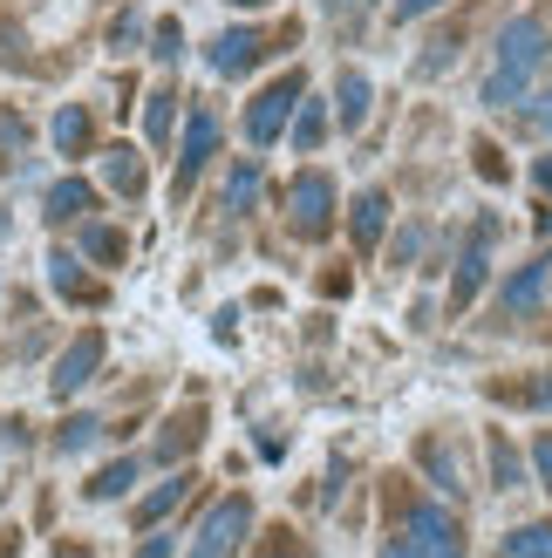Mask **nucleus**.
I'll use <instances>...</instances> for the list:
<instances>
[{
    "instance_id": "nucleus-9",
    "label": "nucleus",
    "mask_w": 552,
    "mask_h": 558,
    "mask_svg": "<svg viewBox=\"0 0 552 558\" xmlns=\"http://www.w3.org/2000/svg\"><path fill=\"white\" fill-rule=\"evenodd\" d=\"M260 54H266L260 27H226V35L212 41V69L218 75H245V69H260Z\"/></svg>"
},
{
    "instance_id": "nucleus-34",
    "label": "nucleus",
    "mask_w": 552,
    "mask_h": 558,
    "mask_svg": "<svg viewBox=\"0 0 552 558\" xmlns=\"http://www.w3.org/2000/svg\"><path fill=\"white\" fill-rule=\"evenodd\" d=\"M430 8H444V0H396V21H417V14H430Z\"/></svg>"
},
{
    "instance_id": "nucleus-6",
    "label": "nucleus",
    "mask_w": 552,
    "mask_h": 558,
    "mask_svg": "<svg viewBox=\"0 0 552 558\" xmlns=\"http://www.w3.org/2000/svg\"><path fill=\"white\" fill-rule=\"evenodd\" d=\"M491 239H499V218H478L471 239H464V253H457V279H451V306H457V314L478 300L484 272H491Z\"/></svg>"
},
{
    "instance_id": "nucleus-31",
    "label": "nucleus",
    "mask_w": 552,
    "mask_h": 558,
    "mask_svg": "<svg viewBox=\"0 0 552 558\" xmlns=\"http://www.w3.org/2000/svg\"><path fill=\"white\" fill-rule=\"evenodd\" d=\"M471 157H478V171H484L491 184H505V178H512V171H505V157H499V150H491V144H478Z\"/></svg>"
},
{
    "instance_id": "nucleus-12",
    "label": "nucleus",
    "mask_w": 552,
    "mask_h": 558,
    "mask_svg": "<svg viewBox=\"0 0 552 558\" xmlns=\"http://www.w3.org/2000/svg\"><path fill=\"white\" fill-rule=\"evenodd\" d=\"M417 463L430 470V484L444 490V497H464V463H457V450H451L444 436H423L417 442Z\"/></svg>"
},
{
    "instance_id": "nucleus-10",
    "label": "nucleus",
    "mask_w": 552,
    "mask_h": 558,
    "mask_svg": "<svg viewBox=\"0 0 552 558\" xmlns=\"http://www.w3.org/2000/svg\"><path fill=\"white\" fill-rule=\"evenodd\" d=\"M48 287L62 293V300H75V306H103V279L82 272L75 253H48Z\"/></svg>"
},
{
    "instance_id": "nucleus-28",
    "label": "nucleus",
    "mask_w": 552,
    "mask_h": 558,
    "mask_svg": "<svg viewBox=\"0 0 552 558\" xmlns=\"http://www.w3.org/2000/svg\"><path fill=\"white\" fill-rule=\"evenodd\" d=\"M226 198H232L239 211H245V205H253V198H260V163H253V157H245V163H239V171H232V184H226Z\"/></svg>"
},
{
    "instance_id": "nucleus-27",
    "label": "nucleus",
    "mask_w": 552,
    "mask_h": 558,
    "mask_svg": "<svg viewBox=\"0 0 552 558\" xmlns=\"http://www.w3.org/2000/svg\"><path fill=\"white\" fill-rule=\"evenodd\" d=\"M491 477H499V490H518V457L499 429H491Z\"/></svg>"
},
{
    "instance_id": "nucleus-1",
    "label": "nucleus",
    "mask_w": 552,
    "mask_h": 558,
    "mask_svg": "<svg viewBox=\"0 0 552 558\" xmlns=\"http://www.w3.org/2000/svg\"><path fill=\"white\" fill-rule=\"evenodd\" d=\"M545 62H552V27H545V14H518L505 35H499V62H491V75H484V102L491 109L526 102L532 96V75Z\"/></svg>"
},
{
    "instance_id": "nucleus-3",
    "label": "nucleus",
    "mask_w": 552,
    "mask_h": 558,
    "mask_svg": "<svg viewBox=\"0 0 552 558\" xmlns=\"http://www.w3.org/2000/svg\"><path fill=\"white\" fill-rule=\"evenodd\" d=\"M300 96H308V75H300V69H287L280 82H266V89L253 96V109H245V136H253V144L266 150L273 136L287 130V117L300 109Z\"/></svg>"
},
{
    "instance_id": "nucleus-35",
    "label": "nucleus",
    "mask_w": 552,
    "mask_h": 558,
    "mask_svg": "<svg viewBox=\"0 0 552 558\" xmlns=\"http://www.w3.org/2000/svg\"><path fill=\"white\" fill-rule=\"evenodd\" d=\"M136 558H171V538H144V551Z\"/></svg>"
},
{
    "instance_id": "nucleus-36",
    "label": "nucleus",
    "mask_w": 552,
    "mask_h": 558,
    "mask_svg": "<svg viewBox=\"0 0 552 558\" xmlns=\"http://www.w3.org/2000/svg\"><path fill=\"white\" fill-rule=\"evenodd\" d=\"M532 178H539V191H545V198H552V157L539 163V171H532Z\"/></svg>"
},
{
    "instance_id": "nucleus-20",
    "label": "nucleus",
    "mask_w": 552,
    "mask_h": 558,
    "mask_svg": "<svg viewBox=\"0 0 552 558\" xmlns=\"http://www.w3.org/2000/svg\"><path fill=\"white\" fill-rule=\"evenodd\" d=\"M539 293H545V266H526V272H518L512 287H505V314H512V320H518V314H532Z\"/></svg>"
},
{
    "instance_id": "nucleus-18",
    "label": "nucleus",
    "mask_w": 552,
    "mask_h": 558,
    "mask_svg": "<svg viewBox=\"0 0 552 558\" xmlns=\"http://www.w3.org/2000/svg\"><path fill=\"white\" fill-rule=\"evenodd\" d=\"M130 484H136V457H117V463H103V470H96V477L82 484V490H89L96 505H109V497H123Z\"/></svg>"
},
{
    "instance_id": "nucleus-38",
    "label": "nucleus",
    "mask_w": 552,
    "mask_h": 558,
    "mask_svg": "<svg viewBox=\"0 0 552 558\" xmlns=\"http://www.w3.org/2000/svg\"><path fill=\"white\" fill-rule=\"evenodd\" d=\"M382 558H409V551H403V545H396V538H389V545H382Z\"/></svg>"
},
{
    "instance_id": "nucleus-29",
    "label": "nucleus",
    "mask_w": 552,
    "mask_h": 558,
    "mask_svg": "<svg viewBox=\"0 0 552 558\" xmlns=\"http://www.w3.org/2000/svg\"><path fill=\"white\" fill-rule=\"evenodd\" d=\"M151 41H157V48H151V54H157V62H178V54H184V48H178V41H184V27H178L171 14H164V21H157V35H151Z\"/></svg>"
},
{
    "instance_id": "nucleus-40",
    "label": "nucleus",
    "mask_w": 552,
    "mask_h": 558,
    "mask_svg": "<svg viewBox=\"0 0 552 558\" xmlns=\"http://www.w3.org/2000/svg\"><path fill=\"white\" fill-rule=\"evenodd\" d=\"M0 232H8V205H0Z\"/></svg>"
},
{
    "instance_id": "nucleus-16",
    "label": "nucleus",
    "mask_w": 552,
    "mask_h": 558,
    "mask_svg": "<svg viewBox=\"0 0 552 558\" xmlns=\"http://www.w3.org/2000/svg\"><path fill=\"white\" fill-rule=\"evenodd\" d=\"M103 178L117 198H144L151 178H144V157H130V150H103Z\"/></svg>"
},
{
    "instance_id": "nucleus-14",
    "label": "nucleus",
    "mask_w": 552,
    "mask_h": 558,
    "mask_svg": "<svg viewBox=\"0 0 552 558\" xmlns=\"http://www.w3.org/2000/svg\"><path fill=\"white\" fill-rule=\"evenodd\" d=\"M96 211V191L82 184V178H62V184H48V226H69V218H89Z\"/></svg>"
},
{
    "instance_id": "nucleus-17",
    "label": "nucleus",
    "mask_w": 552,
    "mask_h": 558,
    "mask_svg": "<svg viewBox=\"0 0 552 558\" xmlns=\"http://www.w3.org/2000/svg\"><path fill=\"white\" fill-rule=\"evenodd\" d=\"M89 136H96V123H89V109H82V102H69L62 117H55V150H62V157H82V150H89Z\"/></svg>"
},
{
    "instance_id": "nucleus-33",
    "label": "nucleus",
    "mask_w": 552,
    "mask_h": 558,
    "mask_svg": "<svg viewBox=\"0 0 552 558\" xmlns=\"http://www.w3.org/2000/svg\"><path fill=\"white\" fill-rule=\"evenodd\" d=\"M526 123L552 136V75H545V89H539V109H532V117H526Z\"/></svg>"
},
{
    "instance_id": "nucleus-7",
    "label": "nucleus",
    "mask_w": 552,
    "mask_h": 558,
    "mask_svg": "<svg viewBox=\"0 0 552 558\" xmlns=\"http://www.w3.org/2000/svg\"><path fill=\"white\" fill-rule=\"evenodd\" d=\"M96 368H103V333L89 327V333H75V341L62 348V361H55V375H48V396L69 402L82 381H96Z\"/></svg>"
},
{
    "instance_id": "nucleus-11",
    "label": "nucleus",
    "mask_w": 552,
    "mask_h": 558,
    "mask_svg": "<svg viewBox=\"0 0 552 558\" xmlns=\"http://www.w3.org/2000/svg\"><path fill=\"white\" fill-rule=\"evenodd\" d=\"M205 442V409L191 402V409H178L171 423H164V436H157V463H178V457H191Z\"/></svg>"
},
{
    "instance_id": "nucleus-19",
    "label": "nucleus",
    "mask_w": 552,
    "mask_h": 558,
    "mask_svg": "<svg viewBox=\"0 0 552 558\" xmlns=\"http://www.w3.org/2000/svg\"><path fill=\"white\" fill-rule=\"evenodd\" d=\"M335 102H341V123L355 130L369 117V75L362 69H341V82H335Z\"/></svg>"
},
{
    "instance_id": "nucleus-39",
    "label": "nucleus",
    "mask_w": 552,
    "mask_h": 558,
    "mask_svg": "<svg viewBox=\"0 0 552 558\" xmlns=\"http://www.w3.org/2000/svg\"><path fill=\"white\" fill-rule=\"evenodd\" d=\"M232 8H266V0H232Z\"/></svg>"
},
{
    "instance_id": "nucleus-2",
    "label": "nucleus",
    "mask_w": 552,
    "mask_h": 558,
    "mask_svg": "<svg viewBox=\"0 0 552 558\" xmlns=\"http://www.w3.org/2000/svg\"><path fill=\"white\" fill-rule=\"evenodd\" d=\"M396 545H403L409 558H464V524H457L444 505H409Z\"/></svg>"
},
{
    "instance_id": "nucleus-32",
    "label": "nucleus",
    "mask_w": 552,
    "mask_h": 558,
    "mask_svg": "<svg viewBox=\"0 0 552 558\" xmlns=\"http://www.w3.org/2000/svg\"><path fill=\"white\" fill-rule=\"evenodd\" d=\"M260 558H308V551H300V545H293V532H273V538L260 545Z\"/></svg>"
},
{
    "instance_id": "nucleus-37",
    "label": "nucleus",
    "mask_w": 552,
    "mask_h": 558,
    "mask_svg": "<svg viewBox=\"0 0 552 558\" xmlns=\"http://www.w3.org/2000/svg\"><path fill=\"white\" fill-rule=\"evenodd\" d=\"M55 558H89V545H62V551H55Z\"/></svg>"
},
{
    "instance_id": "nucleus-15",
    "label": "nucleus",
    "mask_w": 552,
    "mask_h": 558,
    "mask_svg": "<svg viewBox=\"0 0 552 558\" xmlns=\"http://www.w3.org/2000/svg\"><path fill=\"white\" fill-rule=\"evenodd\" d=\"M184 497H191V477L178 470V477H164V484H157L151 497H136V511H130V518H136V524H144V532H151V524H157V518H171V511L184 505Z\"/></svg>"
},
{
    "instance_id": "nucleus-25",
    "label": "nucleus",
    "mask_w": 552,
    "mask_h": 558,
    "mask_svg": "<svg viewBox=\"0 0 552 558\" xmlns=\"http://www.w3.org/2000/svg\"><path fill=\"white\" fill-rule=\"evenodd\" d=\"M321 136H327V109H321V102H300V117H293V150H321Z\"/></svg>"
},
{
    "instance_id": "nucleus-4",
    "label": "nucleus",
    "mask_w": 552,
    "mask_h": 558,
    "mask_svg": "<svg viewBox=\"0 0 552 558\" xmlns=\"http://www.w3.org/2000/svg\"><path fill=\"white\" fill-rule=\"evenodd\" d=\"M287 218L300 239H327L335 232V178L327 171H300L293 191H287Z\"/></svg>"
},
{
    "instance_id": "nucleus-5",
    "label": "nucleus",
    "mask_w": 552,
    "mask_h": 558,
    "mask_svg": "<svg viewBox=\"0 0 552 558\" xmlns=\"http://www.w3.org/2000/svg\"><path fill=\"white\" fill-rule=\"evenodd\" d=\"M253 532V497H226V505H212V518L199 524V545H191V558H232L239 538Z\"/></svg>"
},
{
    "instance_id": "nucleus-26",
    "label": "nucleus",
    "mask_w": 552,
    "mask_h": 558,
    "mask_svg": "<svg viewBox=\"0 0 552 558\" xmlns=\"http://www.w3.org/2000/svg\"><path fill=\"white\" fill-rule=\"evenodd\" d=\"M96 415H75V423H62V429H55V450H62V457H75V450H89V442H96Z\"/></svg>"
},
{
    "instance_id": "nucleus-13",
    "label": "nucleus",
    "mask_w": 552,
    "mask_h": 558,
    "mask_svg": "<svg viewBox=\"0 0 552 558\" xmlns=\"http://www.w3.org/2000/svg\"><path fill=\"white\" fill-rule=\"evenodd\" d=\"M348 232H355V245H362V253H375L382 232H389V198H382V191H362V198H355V211H348Z\"/></svg>"
},
{
    "instance_id": "nucleus-21",
    "label": "nucleus",
    "mask_w": 552,
    "mask_h": 558,
    "mask_svg": "<svg viewBox=\"0 0 552 558\" xmlns=\"http://www.w3.org/2000/svg\"><path fill=\"white\" fill-rule=\"evenodd\" d=\"M491 396L518 402V409H552V375H539V381H491Z\"/></svg>"
},
{
    "instance_id": "nucleus-23",
    "label": "nucleus",
    "mask_w": 552,
    "mask_h": 558,
    "mask_svg": "<svg viewBox=\"0 0 552 558\" xmlns=\"http://www.w3.org/2000/svg\"><path fill=\"white\" fill-rule=\"evenodd\" d=\"M171 123H178V96L157 89V96L144 102V136H151V144H164V136H171Z\"/></svg>"
},
{
    "instance_id": "nucleus-8",
    "label": "nucleus",
    "mask_w": 552,
    "mask_h": 558,
    "mask_svg": "<svg viewBox=\"0 0 552 558\" xmlns=\"http://www.w3.org/2000/svg\"><path fill=\"white\" fill-rule=\"evenodd\" d=\"M212 157H218V117L199 102V109H191V123H184V150H178V198L199 184V171H205Z\"/></svg>"
},
{
    "instance_id": "nucleus-22",
    "label": "nucleus",
    "mask_w": 552,
    "mask_h": 558,
    "mask_svg": "<svg viewBox=\"0 0 552 558\" xmlns=\"http://www.w3.org/2000/svg\"><path fill=\"white\" fill-rule=\"evenodd\" d=\"M505 558H552V524H518L505 538Z\"/></svg>"
},
{
    "instance_id": "nucleus-24",
    "label": "nucleus",
    "mask_w": 552,
    "mask_h": 558,
    "mask_svg": "<svg viewBox=\"0 0 552 558\" xmlns=\"http://www.w3.org/2000/svg\"><path fill=\"white\" fill-rule=\"evenodd\" d=\"M82 253L89 259H103V266H117L130 245H123V232H109V226H82Z\"/></svg>"
},
{
    "instance_id": "nucleus-30",
    "label": "nucleus",
    "mask_w": 552,
    "mask_h": 558,
    "mask_svg": "<svg viewBox=\"0 0 552 558\" xmlns=\"http://www.w3.org/2000/svg\"><path fill=\"white\" fill-rule=\"evenodd\" d=\"M532 470H539V490L552 497V429H545V436L532 442Z\"/></svg>"
}]
</instances>
